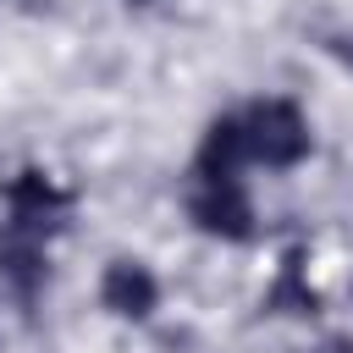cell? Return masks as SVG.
<instances>
[{
    "instance_id": "1",
    "label": "cell",
    "mask_w": 353,
    "mask_h": 353,
    "mask_svg": "<svg viewBox=\"0 0 353 353\" xmlns=\"http://www.w3.org/2000/svg\"><path fill=\"white\" fill-rule=\"evenodd\" d=\"M243 121V149H248V165H265V171H292L314 154V132H309V116L298 99H281V94H265L254 99L248 110H237Z\"/></svg>"
},
{
    "instance_id": "2",
    "label": "cell",
    "mask_w": 353,
    "mask_h": 353,
    "mask_svg": "<svg viewBox=\"0 0 353 353\" xmlns=\"http://www.w3.org/2000/svg\"><path fill=\"white\" fill-rule=\"evenodd\" d=\"M0 199H6V232H17V237H39V243H50L55 232H66V215H72V193L50 176V171H39V165H22L6 188H0Z\"/></svg>"
},
{
    "instance_id": "3",
    "label": "cell",
    "mask_w": 353,
    "mask_h": 353,
    "mask_svg": "<svg viewBox=\"0 0 353 353\" xmlns=\"http://www.w3.org/2000/svg\"><path fill=\"white\" fill-rule=\"evenodd\" d=\"M188 221L204 237H221V243H248L259 232L243 176H226V182H193L188 176Z\"/></svg>"
},
{
    "instance_id": "4",
    "label": "cell",
    "mask_w": 353,
    "mask_h": 353,
    "mask_svg": "<svg viewBox=\"0 0 353 353\" xmlns=\"http://www.w3.org/2000/svg\"><path fill=\"white\" fill-rule=\"evenodd\" d=\"M99 309L116 320H149L160 309V276L143 259H110L99 270Z\"/></svg>"
},
{
    "instance_id": "5",
    "label": "cell",
    "mask_w": 353,
    "mask_h": 353,
    "mask_svg": "<svg viewBox=\"0 0 353 353\" xmlns=\"http://www.w3.org/2000/svg\"><path fill=\"white\" fill-rule=\"evenodd\" d=\"M0 281H6V292L33 314L44 281H50V243H39V237H17V232L0 226Z\"/></svg>"
},
{
    "instance_id": "6",
    "label": "cell",
    "mask_w": 353,
    "mask_h": 353,
    "mask_svg": "<svg viewBox=\"0 0 353 353\" xmlns=\"http://www.w3.org/2000/svg\"><path fill=\"white\" fill-rule=\"evenodd\" d=\"M243 171H248L243 121H237V110H226V116H215V121L204 127V138H199V149H193L188 176H193V182H226V176H243Z\"/></svg>"
},
{
    "instance_id": "7",
    "label": "cell",
    "mask_w": 353,
    "mask_h": 353,
    "mask_svg": "<svg viewBox=\"0 0 353 353\" xmlns=\"http://www.w3.org/2000/svg\"><path fill=\"white\" fill-rule=\"evenodd\" d=\"M259 309H265V314H320V292L303 281V248H292V254L281 259V270H276V281L265 287Z\"/></svg>"
},
{
    "instance_id": "8",
    "label": "cell",
    "mask_w": 353,
    "mask_h": 353,
    "mask_svg": "<svg viewBox=\"0 0 353 353\" xmlns=\"http://www.w3.org/2000/svg\"><path fill=\"white\" fill-rule=\"evenodd\" d=\"M325 50H331V55H336V61L353 72V33H336V39H325Z\"/></svg>"
},
{
    "instance_id": "9",
    "label": "cell",
    "mask_w": 353,
    "mask_h": 353,
    "mask_svg": "<svg viewBox=\"0 0 353 353\" xmlns=\"http://www.w3.org/2000/svg\"><path fill=\"white\" fill-rule=\"evenodd\" d=\"M320 353H353V336H331V342H325Z\"/></svg>"
},
{
    "instance_id": "10",
    "label": "cell",
    "mask_w": 353,
    "mask_h": 353,
    "mask_svg": "<svg viewBox=\"0 0 353 353\" xmlns=\"http://www.w3.org/2000/svg\"><path fill=\"white\" fill-rule=\"evenodd\" d=\"M0 6H17V11H33V6H44V0H0Z\"/></svg>"
},
{
    "instance_id": "11",
    "label": "cell",
    "mask_w": 353,
    "mask_h": 353,
    "mask_svg": "<svg viewBox=\"0 0 353 353\" xmlns=\"http://www.w3.org/2000/svg\"><path fill=\"white\" fill-rule=\"evenodd\" d=\"M127 6H154V0H127Z\"/></svg>"
}]
</instances>
